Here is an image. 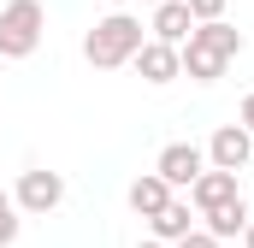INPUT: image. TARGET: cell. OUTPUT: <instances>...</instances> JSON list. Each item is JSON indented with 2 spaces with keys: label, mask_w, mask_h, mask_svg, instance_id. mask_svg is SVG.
Segmentation results:
<instances>
[{
  "label": "cell",
  "mask_w": 254,
  "mask_h": 248,
  "mask_svg": "<svg viewBox=\"0 0 254 248\" xmlns=\"http://www.w3.org/2000/svg\"><path fill=\"white\" fill-rule=\"evenodd\" d=\"M12 243H18V201L0 207V248H12Z\"/></svg>",
  "instance_id": "13"
},
{
  "label": "cell",
  "mask_w": 254,
  "mask_h": 248,
  "mask_svg": "<svg viewBox=\"0 0 254 248\" xmlns=\"http://www.w3.org/2000/svg\"><path fill=\"white\" fill-rule=\"evenodd\" d=\"M142 6H160V0H142Z\"/></svg>",
  "instance_id": "20"
},
{
  "label": "cell",
  "mask_w": 254,
  "mask_h": 248,
  "mask_svg": "<svg viewBox=\"0 0 254 248\" xmlns=\"http://www.w3.org/2000/svg\"><path fill=\"white\" fill-rule=\"evenodd\" d=\"M172 248H219V237L213 231H190V237H178Z\"/></svg>",
  "instance_id": "15"
},
{
  "label": "cell",
  "mask_w": 254,
  "mask_h": 248,
  "mask_svg": "<svg viewBox=\"0 0 254 248\" xmlns=\"http://www.w3.org/2000/svg\"><path fill=\"white\" fill-rule=\"evenodd\" d=\"M136 248H172V243H160V237H148V243H136Z\"/></svg>",
  "instance_id": "18"
},
{
  "label": "cell",
  "mask_w": 254,
  "mask_h": 248,
  "mask_svg": "<svg viewBox=\"0 0 254 248\" xmlns=\"http://www.w3.org/2000/svg\"><path fill=\"white\" fill-rule=\"evenodd\" d=\"M130 65H136V77H142V83H154V89H160V83H172V77H184L178 48H172V42H154V36L136 48V60H130Z\"/></svg>",
  "instance_id": "6"
},
{
  "label": "cell",
  "mask_w": 254,
  "mask_h": 248,
  "mask_svg": "<svg viewBox=\"0 0 254 248\" xmlns=\"http://www.w3.org/2000/svg\"><path fill=\"white\" fill-rule=\"evenodd\" d=\"M201 166H207V154H201L195 142H166L160 160H154V172H160L172 189H190L195 178H201Z\"/></svg>",
  "instance_id": "5"
},
{
  "label": "cell",
  "mask_w": 254,
  "mask_h": 248,
  "mask_svg": "<svg viewBox=\"0 0 254 248\" xmlns=\"http://www.w3.org/2000/svg\"><path fill=\"white\" fill-rule=\"evenodd\" d=\"M243 248H254V219H249V225H243Z\"/></svg>",
  "instance_id": "17"
},
{
  "label": "cell",
  "mask_w": 254,
  "mask_h": 248,
  "mask_svg": "<svg viewBox=\"0 0 254 248\" xmlns=\"http://www.w3.org/2000/svg\"><path fill=\"white\" fill-rule=\"evenodd\" d=\"M249 154H254V136L243 130V124H219V130H213V142H207V160H213V166H225V172H243V166H249Z\"/></svg>",
  "instance_id": "7"
},
{
  "label": "cell",
  "mask_w": 254,
  "mask_h": 248,
  "mask_svg": "<svg viewBox=\"0 0 254 248\" xmlns=\"http://www.w3.org/2000/svg\"><path fill=\"white\" fill-rule=\"evenodd\" d=\"M48 36V12L42 0H6L0 6V60H30Z\"/></svg>",
  "instance_id": "3"
},
{
  "label": "cell",
  "mask_w": 254,
  "mask_h": 248,
  "mask_svg": "<svg viewBox=\"0 0 254 248\" xmlns=\"http://www.w3.org/2000/svg\"><path fill=\"white\" fill-rule=\"evenodd\" d=\"M154 42H172V48H184L190 42V30H195V12H190V0H160L154 6Z\"/></svg>",
  "instance_id": "8"
},
{
  "label": "cell",
  "mask_w": 254,
  "mask_h": 248,
  "mask_svg": "<svg viewBox=\"0 0 254 248\" xmlns=\"http://www.w3.org/2000/svg\"><path fill=\"white\" fill-rule=\"evenodd\" d=\"M142 42H148V24H142L136 12H107V18L83 36V60L95 65V71H119V65L136 60Z\"/></svg>",
  "instance_id": "2"
},
{
  "label": "cell",
  "mask_w": 254,
  "mask_h": 248,
  "mask_svg": "<svg viewBox=\"0 0 254 248\" xmlns=\"http://www.w3.org/2000/svg\"><path fill=\"white\" fill-rule=\"evenodd\" d=\"M201 219H207L201 231H213L219 243H231V237H243V225L254 219V201H243V195H231V201H219V207H207Z\"/></svg>",
  "instance_id": "9"
},
{
  "label": "cell",
  "mask_w": 254,
  "mask_h": 248,
  "mask_svg": "<svg viewBox=\"0 0 254 248\" xmlns=\"http://www.w3.org/2000/svg\"><path fill=\"white\" fill-rule=\"evenodd\" d=\"M231 195H237V172H225V166H201V178L190 184L195 213H207V207H219V201H231Z\"/></svg>",
  "instance_id": "10"
},
{
  "label": "cell",
  "mask_w": 254,
  "mask_h": 248,
  "mask_svg": "<svg viewBox=\"0 0 254 248\" xmlns=\"http://www.w3.org/2000/svg\"><path fill=\"white\" fill-rule=\"evenodd\" d=\"M172 195H178V189L166 184V178H160V172H142V178H136V184H130V207H136V213H142V219H154V213H160V207H166V201H172Z\"/></svg>",
  "instance_id": "12"
},
{
  "label": "cell",
  "mask_w": 254,
  "mask_h": 248,
  "mask_svg": "<svg viewBox=\"0 0 254 248\" xmlns=\"http://www.w3.org/2000/svg\"><path fill=\"white\" fill-rule=\"evenodd\" d=\"M195 24H207V18H225V0H190Z\"/></svg>",
  "instance_id": "14"
},
{
  "label": "cell",
  "mask_w": 254,
  "mask_h": 248,
  "mask_svg": "<svg viewBox=\"0 0 254 248\" xmlns=\"http://www.w3.org/2000/svg\"><path fill=\"white\" fill-rule=\"evenodd\" d=\"M237 124H243V130L254 136V95H243V113H237Z\"/></svg>",
  "instance_id": "16"
},
{
  "label": "cell",
  "mask_w": 254,
  "mask_h": 248,
  "mask_svg": "<svg viewBox=\"0 0 254 248\" xmlns=\"http://www.w3.org/2000/svg\"><path fill=\"white\" fill-rule=\"evenodd\" d=\"M0 207H12V195H6V189H0Z\"/></svg>",
  "instance_id": "19"
},
{
  "label": "cell",
  "mask_w": 254,
  "mask_h": 248,
  "mask_svg": "<svg viewBox=\"0 0 254 248\" xmlns=\"http://www.w3.org/2000/svg\"><path fill=\"white\" fill-rule=\"evenodd\" d=\"M243 54V30H231L225 18H207V24H195L190 42L178 48V60H184V77L195 83H219L225 77V65Z\"/></svg>",
  "instance_id": "1"
},
{
  "label": "cell",
  "mask_w": 254,
  "mask_h": 248,
  "mask_svg": "<svg viewBox=\"0 0 254 248\" xmlns=\"http://www.w3.org/2000/svg\"><path fill=\"white\" fill-rule=\"evenodd\" d=\"M195 219H201V213H195V201H178V195H172V201L148 219V231H154L160 243H178V237H190V231H195Z\"/></svg>",
  "instance_id": "11"
},
{
  "label": "cell",
  "mask_w": 254,
  "mask_h": 248,
  "mask_svg": "<svg viewBox=\"0 0 254 248\" xmlns=\"http://www.w3.org/2000/svg\"><path fill=\"white\" fill-rule=\"evenodd\" d=\"M12 201H18V213H54V207L65 201V178L36 166V172H24V178H18Z\"/></svg>",
  "instance_id": "4"
}]
</instances>
